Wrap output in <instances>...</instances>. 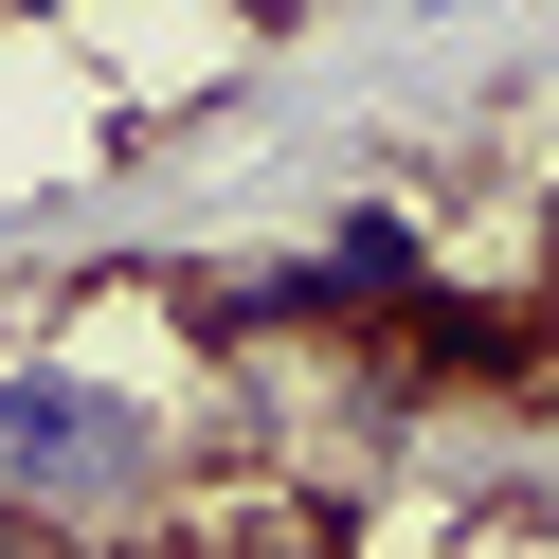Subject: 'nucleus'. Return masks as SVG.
<instances>
[{
    "label": "nucleus",
    "instance_id": "obj_1",
    "mask_svg": "<svg viewBox=\"0 0 559 559\" xmlns=\"http://www.w3.org/2000/svg\"><path fill=\"white\" fill-rule=\"evenodd\" d=\"M163 487V397L109 361H0V506L19 523H109Z\"/></svg>",
    "mask_w": 559,
    "mask_h": 559
},
{
    "label": "nucleus",
    "instance_id": "obj_3",
    "mask_svg": "<svg viewBox=\"0 0 559 559\" xmlns=\"http://www.w3.org/2000/svg\"><path fill=\"white\" fill-rule=\"evenodd\" d=\"M0 19H91V0H0Z\"/></svg>",
    "mask_w": 559,
    "mask_h": 559
},
{
    "label": "nucleus",
    "instance_id": "obj_2",
    "mask_svg": "<svg viewBox=\"0 0 559 559\" xmlns=\"http://www.w3.org/2000/svg\"><path fill=\"white\" fill-rule=\"evenodd\" d=\"M289 289H307V325H325V343H361V325H415L451 271H433V235H415L397 199H343V217L289 253Z\"/></svg>",
    "mask_w": 559,
    "mask_h": 559
}]
</instances>
